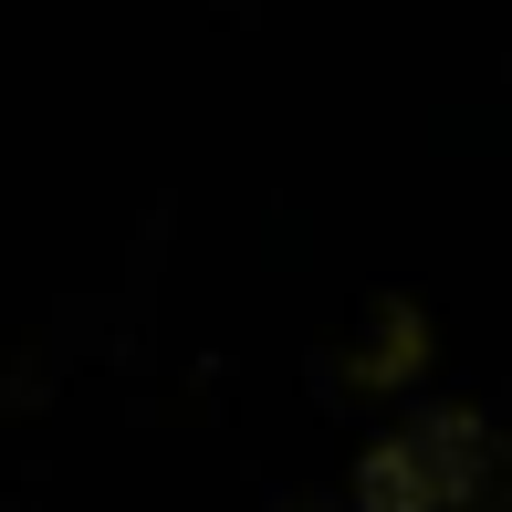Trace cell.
<instances>
[{"label":"cell","mask_w":512,"mask_h":512,"mask_svg":"<svg viewBox=\"0 0 512 512\" xmlns=\"http://www.w3.org/2000/svg\"><path fill=\"white\" fill-rule=\"evenodd\" d=\"M471 481H481L471 408H418L387 439H366V460H356V492L377 512H450V502H471Z\"/></svg>","instance_id":"cell-1"}]
</instances>
